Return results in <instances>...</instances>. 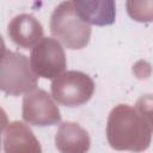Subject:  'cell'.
Here are the masks:
<instances>
[{
    "label": "cell",
    "mask_w": 153,
    "mask_h": 153,
    "mask_svg": "<svg viewBox=\"0 0 153 153\" xmlns=\"http://www.w3.org/2000/svg\"><path fill=\"white\" fill-rule=\"evenodd\" d=\"M152 133L151 127L135 108L118 104L109 114L106 139L116 151L143 152L151 145Z\"/></svg>",
    "instance_id": "cell-1"
},
{
    "label": "cell",
    "mask_w": 153,
    "mask_h": 153,
    "mask_svg": "<svg viewBox=\"0 0 153 153\" xmlns=\"http://www.w3.org/2000/svg\"><path fill=\"white\" fill-rule=\"evenodd\" d=\"M50 32L66 48H85L91 38V26L78 14L74 1H63L51 13Z\"/></svg>",
    "instance_id": "cell-2"
},
{
    "label": "cell",
    "mask_w": 153,
    "mask_h": 153,
    "mask_svg": "<svg viewBox=\"0 0 153 153\" xmlns=\"http://www.w3.org/2000/svg\"><path fill=\"white\" fill-rule=\"evenodd\" d=\"M37 86V75L33 73L27 57L5 47L1 51L0 88L10 96L26 94Z\"/></svg>",
    "instance_id": "cell-3"
},
{
    "label": "cell",
    "mask_w": 153,
    "mask_h": 153,
    "mask_svg": "<svg viewBox=\"0 0 153 153\" xmlns=\"http://www.w3.org/2000/svg\"><path fill=\"white\" fill-rule=\"evenodd\" d=\"M53 98L61 105L74 108L88 102L94 92L93 80L85 73L67 71L53 80Z\"/></svg>",
    "instance_id": "cell-4"
},
{
    "label": "cell",
    "mask_w": 153,
    "mask_h": 153,
    "mask_svg": "<svg viewBox=\"0 0 153 153\" xmlns=\"http://www.w3.org/2000/svg\"><path fill=\"white\" fill-rule=\"evenodd\" d=\"M30 65L37 76L56 79L66 69V55L57 39L44 37L31 50Z\"/></svg>",
    "instance_id": "cell-5"
},
{
    "label": "cell",
    "mask_w": 153,
    "mask_h": 153,
    "mask_svg": "<svg viewBox=\"0 0 153 153\" xmlns=\"http://www.w3.org/2000/svg\"><path fill=\"white\" fill-rule=\"evenodd\" d=\"M23 120L37 127L55 126L61 122V115L53 98L42 88H35L23 98Z\"/></svg>",
    "instance_id": "cell-6"
},
{
    "label": "cell",
    "mask_w": 153,
    "mask_h": 153,
    "mask_svg": "<svg viewBox=\"0 0 153 153\" xmlns=\"http://www.w3.org/2000/svg\"><path fill=\"white\" fill-rule=\"evenodd\" d=\"M7 33L11 41L23 49L33 48L44 38L42 24L33 16L27 13L16 16L8 24Z\"/></svg>",
    "instance_id": "cell-7"
},
{
    "label": "cell",
    "mask_w": 153,
    "mask_h": 153,
    "mask_svg": "<svg viewBox=\"0 0 153 153\" xmlns=\"http://www.w3.org/2000/svg\"><path fill=\"white\" fill-rule=\"evenodd\" d=\"M2 142L5 153H42L35 134L20 121H13L4 127Z\"/></svg>",
    "instance_id": "cell-8"
},
{
    "label": "cell",
    "mask_w": 153,
    "mask_h": 153,
    "mask_svg": "<svg viewBox=\"0 0 153 153\" xmlns=\"http://www.w3.org/2000/svg\"><path fill=\"white\" fill-rule=\"evenodd\" d=\"M55 145L60 153H87L91 140L87 131L78 123L65 122L56 131Z\"/></svg>",
    "instance_id": "cell-9"
},
{
    "label": "cell",
    "mask_w": 153,
    "mask_h": 153,
    "mask_svg": "<svg viewBox=\"0 0 153 153\" xmlns=\"http://www.w3.org/2000/svg\"><path fill=\"white\" fill-rule=\"evenodd\" d=\"M75 10L84 22L88 25H111L115 22V2L103 1H74Z\"/></svg>",
    "instance_id": "cell-10"
},
{
    "label": "cell",
    "mask_w": 153,
    "mask_h": 153,
    "mask_svg": "<svg viewBox=\"0 0 153 153\" xmlns=\"http://www.w3.org/2000/svg\"><path fill=\"white\" fill-rule=\"evenodd\" d=\"M127 12L136 22H153V1H135L126 2Z\"/></svg>",
    "instance_id": "cell-11"
},
{
    "label": "cell",
    "mask_w": 153,
    "mask_h": 153,
    "mask_svg": "<svg viewBox=\"0 0 153 153\" xmlns=\"http://www.w3.org/2000/svg\"><path fill=\"white\" fill-rule=\"evenodd\" d=\"M134 108L143 117V120L148 123V126L153 131V94L141 96L136 100Z\"/></svg>",
    "instance_id": "cell-12"
}]
</instances>
